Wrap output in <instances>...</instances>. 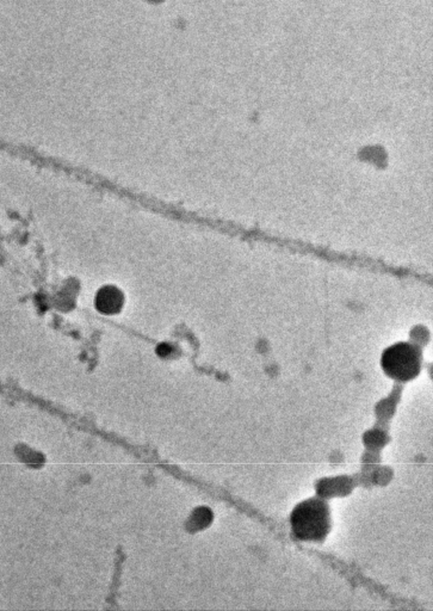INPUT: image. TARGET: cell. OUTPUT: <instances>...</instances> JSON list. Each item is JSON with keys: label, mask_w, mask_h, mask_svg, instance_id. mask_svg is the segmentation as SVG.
<instances>
[{"label": "cell", "mask_w": 433, "mask_h": 611, "mask_svg": "<svg viewBox=\"0 0 433 611\" xmlns=\"http://www.w3.org/2000/svg\"><path fill=\"white\" fill-rule=\"evenodd\" d=\"M330 510L320 499L303 502L291 515L293 534L304 541H322L330 532Z\"/></svg>", "instance_id": "6da1fadb"}, {"label": "cell", "mask_w": 433, "mask_h": 611, "mask_svg": "<svg viewBox=\"0 0 433 611\" xmlns=\"http://www.w3.org/2000/svg\"><path fill=\"white\" fill-rule=\"evenodd\" d=\"M419 351L410 344L400 343L384 351L382 368L384 373L399 381H410L420 372Z\"/></svg>", "instance_id": "7a4b0ae2"}, {"label": "cell", "mask_w": 433, "mask_h": 611, "mask_svg": "<svg viewBox=\"0 0 433 611\" xmlns=\"http://www.w3.org/2000/svg\"><path fill=\"white\" fill-rule=\"evenodd\" d=\"M124 304V296L116 287L107 285L98 291L96 295V308L104 314H115L120 312Z\"/></svg>", "instance_id": "3957f363"}]
</instances>
